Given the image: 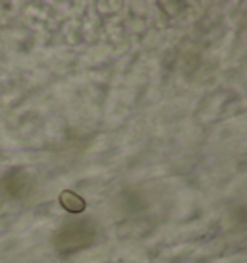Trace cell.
<instances>
[{
	"instance_id": "6da1fadb",
	"label": "cell",
	"mask_w": 247,
	"mask_h": 263,
	"mask_svg": "<svg viewBox=\"0 0 247 263\" xmlns=\"http://www.w3.org/2000/svg\"><path fill=\"white\" fill-rule=\"evenodd\" d=\"M60 205L64 207L68 213H81V211H85V199L74 192H70V190H64L60 194Z\"/></svg>"
}]
</instances>
